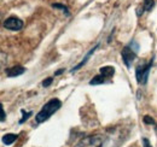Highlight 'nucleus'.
I'll return each instance as SVG.
<instances>
[{"label": "nucleus", "mask_w": 157, "mask_h": 147, "mask_svg": "<svg viewBox=\"0 0 157 147\" xmlns=\"http://www.w3.org/2000/svg\"><path fill=\"white\" fill-rule=\"evenodd\" d=\"M52 7H55V9H60L62 11H64L67 15H69L68 13V7L67 6H64V5H62V4H53L52 5Z\"/></svg>", "instance_id": "f8f14e48"}, {"label": "nucleus", "mask_w": 157, "mask_h": 147, "mask_svg": "<svg viewBox=\"0 0 157 147\" xmlns=\"http://www.w3.org/2000/svg\"><path fill=\"white\" fill-rule=\"evenodd\" d=\"M100 74H101L104 77L110 78V77H113V75L115 74V69H114V66H103V68H100Z\"/></svg>", "instance_id": "6e6552de"}, {"label": "nucleus", "mask_w": 157, "mask_h": 147, "mask_svg": "<svg viewBox=\"0 0 157 147\" xmlns=\"http://www.w3.org/2000/svg\"><path fill=\"white\" fill-rule=\"evenodd\" d=\"M155 6V0H144L141 6V15L144 11H151V9Z\"/></svg>", "instance_id": "9d476101"}, {"label": "nucleus", "mask_w": 157, "mask_h": 147, "mask_svg": "<svg viewBox=\"0 0 157 147\" xmlns=\"http://www.w3.org/2000/svg\"><path fill=\"white\" fill-rule=\"evenodd\" d=\"M151 66H152V59L147 64H141V65L137 66L136 77H137V82L139 85H145L147 82V77H149V73L151 70Z\"/></svg>", "instance_id": "7ed1b4c3"}, {"label": "nucleus", "mask_w": 157, "mask_h": 147, "mask_svg": "<svg viewBox=\"0 0 157 147\" xmlns=\"http://www.w3.org/2000/svg\"><path fill=\"white\" fill-rule=\"evenodd\" d=\"M63 71H64V69H62V70H58L57 73L55 74V76H57V75H59V74H62V73H63Z\"/></svg>", "instance_id": "a211bd4d"}, {"label": "nucleus", "mask_w": 157, "mask_h": 147, "mask_svg": "<svg viewBox=\"0 0 157 147\" xmlns=\"http://www.w3.org/2000/svg\"><path fill=\"white\" fill-rule=\"evenodd\" d=\"M144 123H146V124H155V121L150 116H145L144 117Z\"/></svg>", "instance_id": "4468645a"}, {"label": "nucleus", "mask_w": 157, "mask_h": 147, "mask_svg": "<svg viewBox=\"0 0 157 147\" xmlns=\"http://www.w3.org/2000/svg\"><path fill=\"white\" fill-rule=\"evenodd\" d=\"M104 82H105V77L100 74V75L94 76V77L90 81V85H91V86H96V85H101V83H104Z\"/></svg>", "instance_id": "9b49d317"}, {"label": "nucleus", "mask_w": 157, "mask_h": 147, "mask_svg": "<svg viewBox=\"0 0 157 147\" xmlns=\"http://www.w3.org/2000/svg\"><path fill=\"white\" fill-rule=\"evenodd\" d=\"M60 106H62V101L59 100V99H51V100H48L44 106H42V109L38 112V115L35 116V119H36V122L38 123H42V122H45V121H47L56 111H58L60 109Z\"/></svg>", "instance_id": "f257e3e1"}, {"label": "nucleus", "mask_w": 157, "mask_h": 147, "mask_svg": "<svg viewBox=\"0 0 157 147\" xmlns=\"http://www.w3.org/2000/svg\"><path fill=\"white\" fill-rule=\"evenodd\" d=\"M52 81H53V77H48L47 80H45V81L42 82V86H44V87H48V86L52 83Z\"/></svg>", "instance_id": "2eb2a0df"}, {"label": "nucleus", "mask_w": 157, "mask_h": 147, "mask_svg": "<svg viewBox=\"0 0 157 147\" xmlns=\"http://www.w3.org/2000/svg\"><path fill=\"white\" fill-rule=\"evenodd\" d=\"M155 129H156V134H157V124H156V128H155Z\"/></svg>", "instance_id": "6ab92c4d"}, {"label": "nucleus", "mask_w": 157, "mask_h": 147, "mask_svg": "<svg viewBox=\"0 0 157 147\" xmlns=\"http://www.w3.org/2000/svg\"><path fill=\"white\" fill-rule=\"evenodd\" d=\"M22 112H23V118L20 121V123H23L24 121H27L29 118V116H32V112H25L24 110H22Z\"/></svg>", "instance_id": "ddd939ff"}, {"label": "nucleus", "mask_w": 157, "mask_h": 147, "mask_svg": "<svg viewBox=\"0 0 157 147\" xmlns=\"http://www.w3.org/2000/svg\"><path fill=\"white\" fill-rule=\"evenodd\" d=\"M143 144H144V147H151V145H150V142H149L147 139H143Z\"/></svg>", "instance_id": "dca6fc26"}, {"label": "nucleus", "mask_w": 157, "mask_h": 147, "mask_svg": "<svg viewBox=\"0 0 157 147\" xmlns=\"http://www.w3.org/2000/svg\"><path fill=\"white\" fill-rule=\"evenodd\" d=\"M138 51H139V45H138V42L136 40L131 41L129 45H127V46L122 50V52H121L122 60H123V63L126 64L127 68H131V66H132V63H133L134 58L137 57Z\"/></svg>", "instance_id": "f03ea898"}, {"label": "nucleus", "mask_w": 157, "mask_h": 147, "mask_svg": "<svg viewBox=\"0 0 157 147\" xmlns=\"http://www.w3.org/2000/svg\"><path fill=\"white\" fill-rule=\"evenodd\" d=\"M4 121H5V110L1 105V122H4Z\"/></svg>", "instance_id": "f3484780"}, {"label": "nucleus", "mask_w": 157, "mask_h": 147, "mask_svg": "<svg viewBox=\"0 0 157 147\" xmlns=\"http://www.w3.org/2000/svg\"><path fill=\"white\" fill-rule=\"evenodd\" d=\"M97 47H98V45H96V46H94V47H93V48H92V50H91V51H90V52H88V53L86 55V57H85V59H82V60H81V62L78 63V64L76 65V66H75V68H73V69L70 70V73H74V71H76V70H78V69H80V68H81V66H82V65H83V64H85V63H86V62H87V60L90 59V57H91V55H92L93 53H94V51L97 50Z\"/></svg>", "instance_id": "0eeeda50"}, {"label": "nucleus", "mask_w": 157, "mask_h": 147, "mask_svg": "<svg viewBox=\"0 0 157 147\" xmlns=\"http://www.w3.org/2000/svg\"><path fill=\"white\" fill-rule=\"evenodd\" d=\"M16 139H17L16 134H6L2 136V142L5 145H11V144H13V141H16Z\"/></svg>", "instance_id": "1a4fd4ad"}, {"label": "nucleus", "mask_w": 157, "mask_h": 147, "mask_svg": "<svg viewBox=\"0 0 157 147\" xmlns=\"http://www.w3.org/2000/svg\"><path fill=\"white\" fill-rule=\"evenodd\" d=\"M103 139L99 135H88L81 139L74 147H101Z\"/></svg>", "instance_id": "20e7f679"}, {"label": "nucleus", "mask_w": 157, "mask_h": 147, "mask_svg": "<svg viewBox=\"0 0 157 147\" xmlns=\"http://www.w3.org/2000/svg\"><path fill=\"white\" fill-rule=\"evenodd\" d=\"M24 71H25V69L22 65H16V66L6 69V75L9 77H16V76H20L22 74H24Z\"/></svg>", "instance_id": "423d86ee"}, {"label": "nucleus", "mask_w": 157, "mask_h": 147, "mask_svg": "<svg viewBox=\"0 0 157 147\" xmlns=\"http://www.w3.org/2000/svg\"><path fill=\"white\" fill-rule=\"evenodd\" d=\"M4 27L6 29H9V30L16 32V30H21L22 29L23 22L20 18H17V17H9V18L4 22Z\"/></svg>", "instance_id": "39448f33"}]
</instances>
